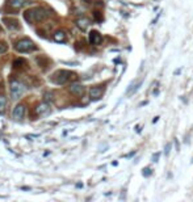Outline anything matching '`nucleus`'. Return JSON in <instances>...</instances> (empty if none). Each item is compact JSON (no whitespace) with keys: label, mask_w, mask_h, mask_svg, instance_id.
Segmentation results:
<instances>
[{"label":"nucleus","mask_w":193,"mask_h":202,"mask_svg":"<svg viewBox=\"0 0 193 202\" xmlns=\"http://www.w3.org/2000/svg\"><path fill=\"white\" fill-rule=\"evenodd\" d=\"M49 16H50V11H47L42 7H37V8L28 9L24 13V18L29 24H34V22H38V21H42V20L47 18Z\"/></svg>","instance_id":"nucleus-1"},{"label":"nucleus","mask_w":193,"mask_h":202,"mask_svg":"<svg viewBox=\"0 0 193 202\" xmlns=\"http://www.w3.org/2000/svg\"><path fill=\"white\" fill-rule=\"evenodd\" d=\"M72 76H75V75L71 74L70 71L59 70V71H57V72L53 74V76H51V81H54L55 84H66V83L68 81Z\"/></svg>","instance_id":"nucleus-2"},{"label":"nucleus","mask_w":193,"mask_h":202,"mask_svg":"<svg viewBox=\"0 0 193 202\" xmlns=\"http://www.w3.org/2000/svg\"><path fill=\"white\" fill-rule=\"evenodd\" d=\"M15 49H16V51H18V53H29V51L35 50V45L29 38H22V39L16 42Z\"/></svg>","instance_id":"nucleus-3"},{"label":"nucleus","mask_w":193,"mask_h":202,"mask_svg":"<svg viewBox=\"0 0 193 202\" xmlns=\"http://www.w3.org/2000/svg\"><path fill=\"white\" fill-rule=\"evenodd\" d=\"M24 92H25V87H24L21 81H18V80L11 81V96L13 100H17L18 97H21Z\"/></svg>","instance_id":"nucleus-4"},{"label":"nucleus","mask_w":193,"mask_h":202,"mask_svg":"<svg viewBox=\"0 0 193 202\" xmlns=\"http://www.w3.org/2000/svg\"><path fill=\"white\" fill-rule=\"evenodd\" d=\"M24 114H25V106H24L22 104H18L17 106H15L12 116H13V118H15L16 121L22 120V118H24Z\"/></svg>","instance_id":"nucleus-5"},{"label":"nucleus","mask_w":193,"mask_h":202,"mask_svg":"<svg viewBox=\"0 0 193 202\" xmlns=\"http://www.w3.org/2000/svg\"><path fill=\"white\" fill-rule=\"evenodd\" d=\"M102 93H104V88H102V87H93V88H91V91H89V96L92 100H100Z\"/></svg>","instance_id":"nucleus-6"},{"label":"nucleus","mask_w":193,"mask_h":202,"mask_svg":"<svg viewBox=\"0 0 193 202\" xmlns=\"http://www.w3.org/2000/svg\"><path fill=\"white\" fill-rule=\"evenodd\" d=\"M101 41H102V37L97 30H92L89 33V43L91 45H100Z\"/></svg>","instance_id":"nucleus-7"},{"label":"nucleus","mask_w":193,"mask_h":202,"mask_svg":"<svg viewBox=\"0 0 193 202\" xmlns=\"http://www.w3.org/2000/svg\"><path fill=\"white\" fill-rule=\"evenodd\" d=\"M70 92L72 94H76V96H82V94L84 93V87L82 84L74 83V84H71V87H70Z\"/></svg>","instance_id":"nucleus-8"},{"label":"nucleus","mask_w":193,"mask_h":202,"mask_svg":"<svg viewBox=\"0 0 193 202\" xmlns=\"http://www.w3.org/2000/svg\"><path fill=\"white\" fill-rule=\"evenodd\" d=\"M141 84H142V80H135V81H133L131 84H130V87H129V89H128V92H126V94H128V96H133V94L135 93V91L139 88Z\"/></svg>","instance_id":"nucleus-9"},{"label":"nucleus","mask_w":193,"mask_h":202,"mask_svg":"<svg viewBox=\"0 0 193 202\" xmlns=\"http://www.w3.org/2000/svg\"><path fill=\"white\" fill-rule=\"evenodd\" d=\"M49 104L45 101L42 102V104H39L37 108H35V112H37V114H39V116H43V114H46L47 112H49Z\"/></svg>","instance_id":"nucleus-10"},{"label":"nucleus","mask_w":193,"mask_h":202,"mask_svg":"<svg viewBox=\"0 0 193 202\" xmlns=\"http://www.w3.org/2000/svg\"><path fill=\"white\" fill-rule=\"evenodd\" d=\"M76 25L79 29L87 30V28L89 26V20L88 18H79V20H76Z\"/></svg>","instance_id":"nucleus-11"},{"label":"nucleus","mask_w":193,"mask_h":202,"mask_svg":"<svg viewBox=\"0 0 193 202\" xmlns=\"http://www.w3.org/2000/svg\"><path fill=\"white\" fill-rule=\"evenodd\" d=\"M54 39H55V42H65V41H66V34H65V31H62V30L57 31V33L54 34Z\"/></svg>","instance_id":"nucleus-12"},{"label":"nucleus","mask_w":193,"mask_h":202,"mask_svg":"<svg viewBox=\"0 0 193 202\" xmlns=\"http://www.w3.org/2000/svg\"><path fill=\"white\" fill-rule=\"evenodd\" d=\"M25 0H11V3H9V5L12 8H21L25 5Z\"/></svg>","instance_id":"nucleus-13"},{"label":"nucleus","mask_w":193,"mask_h":202,"mask_svg":"<svg viewBox=\"0 0 193 202\" xmlns=\"http://www.w3.org/2000/svg\"><path fill=\"white\" fill-rule=\"evenodd\" d=\"M5 106H7V97L2 93L0 94V113H3L5 110Z\"/></svg>","instance_id":"nucleus-14"},{"label":"nucleus","mask_w":193,"mask_h":202,"mask_svg":"<svg viewBox=\"0 0 193 202\" xmlns=\"http://www.w3.org/2000/svg\"><path fill=\"white\" fill-rule=\"evenodd\" d=\"M151 173H152V169L150 167H146V168H143V171H142V175H143L145 177H148Z\"/></svg>","instance_id":"nucleus-15"},{"label":"nucleus","mask_w":193,"mask_h":202,"mask_svg":"<svg viewBox=\"0 0 193 202\" xmlns=\"http://www.w3.org/2000/svg\"><path fill=\"white\" fill-rule=\"evenodd\" d=\"M8 50V46L5 45V43H0V54H4V53H5V51Z\"/></svg>","instance_id":"nucleus-16"},{"label":"nucleus","mask_w":193,"mask_h":202,"mask_svg":"<svg viewBox=\"0 0 193 202\" xmlns=\"http://www.w3.org/2000/svg\"><path fill=\"white\" fill-rule=\"evenodd\" d=\"M54 100V98H53V93H49V92H47V93H45V101L47 102V101H53Z\"/></svg>","instance_id":"nucleus-17"},{"label":"nucleus","mask_w":193,"mask_h":202,"mask_svg":"<svg viewBox=\"0 0 193 202\" xmlns=\"http://www.w3.org/2000/svg\"><path fill=\"white\" fill-rule=\"evenodd\" d=\"M22 63H25V61H24V59H18V61H15L13 66H15V67H21L20 65H22Z\"/></svg>","instance_id":"nucleus-18"},{"label":"nucleus","mask_w":193,"mask_h":202,"mask_svg":"<svg viewBox=\"0 0 193 202\" xmlns=\"http://www.w3.org/2000/svg\"><path fill=\"white\" fill-rule=\"evenodd\" d=\"M171 147H172L171 143H167V144H165V148H164V154H165V155H168V154H169V150H171Z\"/></svg>","instance_id":"nucleus-19"},{"label":"nucleus","mask_w":193,"mask_h":202,"mask_svg":"<svg viewBox=\"0 0 193 202\" xmlns=\"http://www.w3.org/2000/svg\"><path fill=\"white\" fill-rule=\"evenodd\" d=\"M95 20H97V21H101L102 17H101V15H100V12H95Z\"/></svg>","instance_id":"nucleus-20"},{"label":"nucleus","mask_w":193,"mask_h":202,"mask_svg":"<svg viewBox=\"0 0 193 202\" xmlns=\"http://www.w3.org/2000/svg\"><path fill=\"white\" fill-rule=\"evenodd\" d=\"M158 157H159V154H155L152 157V161H158Z\"/></svg>","instance_id":"nucleus-21"}]
</instances>
